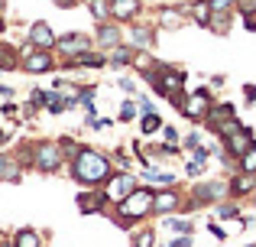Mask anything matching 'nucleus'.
Listing matches in <instances>:
<instances>
[{"instance_id":"obj_46","label":"nucleus","mask_w":256,"mask_h":247,"mask_svg":"<svg viewBox=\"0 0 256 247\" xmlns=\"http://www.w3.org/2000/svg\"><path fill=\"white\" fill-rule=\"evenodd\" d=\"M30 104H32V108H46V88H32Z\"/></svg>"},{"instance_id":"obj_1","label":"nucleus","mask_w":256,"mask_h":247,"mask_svg":"<svg viewBox=\"0 0 256 247\" xmlns=\"http://www.w3.org/2000/svg\"><path fill=\"white\" fill-rule=\"evenodd\" d=\"M114 172H117L114 156L94 150V146H82V150H78V156L68 163V176L75 179L82 189H100V185H104Z\"/></svg>"},{"instance_id":"obj_29","label":"nucleus","mask_w":256,"mask_h":247,"mask_svg":"<svg viewBox=\"0 0 256 247\" xmlns=\"http://www.w3.org/2000/svg\"><path fill=\"white\" fill-rule=\"evenodd\" d=\"M117 121H120V124H133V121H140V104H136V98H126V101L120 104Z\"/></svg>"},{"instance_id":"obj_56","label":"nucleus","mask_w":256,"mask_h":247,"mask_svg":"<svg viewBox=\"0 0 256 247\" xmlns=\"http://www.w3.org/2000/svg\"><path fill=\"white\" fill-rule=\"evenodd\" d=\"M246 247H256V244H246Z\"/></svg>"},{"instance_id":"obj_55","label":"nucleus","mask_w":256,"mask_h":247,"mask_svg":"<svg viewBox=\"0 0 256 247\" xmlns=\"http://www.w3.org/2000/svg\"><path fill=\"white\" fill-rule=\"evenodd\" d=\"M0 247H13V241H0Z\"/></svg>"},{"instance_id":"obj_5","label":"nucleus","mask_w":256,"mask_h":247,"mask_svg":"<svg viewBox=\"0 0 256 247\" xmlns=\"http://www.w3.org/2000/svg\"><path fill=\"white\" fill-rule=\"evenodd\" d=\"M185 82H188V72L185 69H178V65H172V62H159L156 82H152V95L169 98V101H172L175 95L185 91Z\"/></svg>"},{"instance_id":"obj_43","label":"nucleus","mask_w":256,"mask_h":247,"mask_svg":"<svg viewBox=\"0 0 256 247\" xmlns=\"http://www.w3.org/2000/svg\"><path fill=\"white\" fill-rule=\"evenodd\" d=\"M136 104H140V114H156V104H152V98H146L143 91L136 95Z\"/></svg>"},{"instance_id":"obj_37","label":"nucleus","mask_w":256,"mask_h":247,"mask_svg":"<svg viewBox=\"0 0 256 247\" xmlns=\"http://www.w3.org/2000/svg\"><path fill=\"white\" fill-rule=\"evenodd\" d=\"M198 146H204V143H201V133H198V130H188L185 137H182V150H185V153H194Z\"/></svg>"},{"instance_id":"obj_2","label":"nucleus","mask_w":256,"mask_h":247,"mask_svg":"<svg viewBox=\"0 0 256 247\" xmlns=\"http://www.w3.org/2000/svg\"><path fill=\"white\" fill-rule=\"evenodd\" d=\"M152 202H156V189H152V185H136L120 205H114V218H117V224H124V228L130 221H143V218L152 215Z\"/></svg>"},{"instance_id":"obj_27","label":"nucleus","mask_w":256,"mask_h":247,"mask_svg":"<svg viewBox=\"0 0 256 247\" xmlns=\"http://www.w3.org/2000/svg\"><path fill=\"white\" fill-rule=\"evenodd\" d=\"M162 127H166V121L159 117V111L156 114H140V133H143V137H152V133H159Z\"/></svg>"},{"instance_id":"obj_19","label":"nucleus","mask_w":256,"mask_h":247,"mask_svg":"<svg viewBox=\"0 0 256 247\" xmlns=\"http://www.w3.org/2000/svg\"><path fill=\"white\" fill-rule=\"evenodd\" d=\"M140 13H143V4H140V0H110V20L120 23V26L140 20Z\"/></svg>"},{"instance_id":"obj_47","label":"nucleus","mask_w":256,"mask_h":247,"mask_svg":"<svg viewBox=\"0 0 256 247\" xmlns=\"http://www.w3.org/2000/svg\"><path fill=\"white\" fill-rule=\"evenodd\" d=\"M194 244V237L192 234H178L175 241H169V244H162V247H192Z\"/></svg>"},{"instance_id":"obj_35","label":"nucleus","mask_w":256,"mask_h":247,"mask_svg":"<svg viewBox=\"0 0 256 247\" xmlns=\"http://www.w3.org/2000/svg\"><path fill=\"white\" fill-rule=\"evenodd\" d=\"M162 224H166L169 231H175V234H192V231H194V224L188 221V218H172V215H169Z\"/></svg>"},{"instance_id":"obj_48","label":"nucleus","mask_w":256,"mask_h":247,"mask_svg":"<svg viewBox=\"0 0 256 247\" xmlns=\"http://www.w3.org/2000/svg\"><path fill=\"white\" fill-rule=\"evenodd\" d=\"M107 127H114V121H110V117H94L91 130H107Z\"/></svg>"},{"instance_id":"obj_44","label":"nucleus","mask_w":256,"mask_h":247,"mask_svg":"<svg viewBox=\"0 0 256 247\" xmlns=\"http://www.w3.org/2000/svg\"><path fill=\"white\" fill-rule=\"evenodd\" d=\"M237 13L240 17H256V0H237Z\"/></svg>"},{"instance_id":"obj_24","label":"nucleus","mask_w":256,"mask_h":247,"mask_svg":"<svg viewBox=\"0 0 256 247\" xmlns=\"http://www.w3.org/2000/svg\"><path fill=\"white\" fill-rule=\"evenodd\" d=\"M133 56H136V49L124 43V46H117V49L107 52V65H110V69H130V65H133Z\"/></svg>"},{"instance_id":"obj_41","label":"nucleus","mask_w":256,"mask_h":247,"mask_svg":"<svg viewBox=\"0 0 256 247\" xmlns=\"http://www.w3.org/2000/svg\"><path fill=\"white\" fill-rule=\"evenodd\" d=\"M214 215H218V218H237L240 215V205L237 202H224V205L214 208Z\"/></svg>"},{"instance_id":"obj_21","label":"nucleus","mask_w":256,"mask_h":247,"mask_svg":"<svg viewBox=\"0 0 256 247\" xmlns=\"http://www.w3.org/2000/svg\"><path fill=\"white\" fill-rule=\"evenodd\" d=\"M230 117H237V108H234L230 101H214V108H211V114H208V121H204V127L208 130H218L220 124H227Z\"/></svg>"},{"instance_id":"obj_8","label":"nucleus","mask_w":256,"mask_h":247,"mask_svg":"<svg viewBox=\"0 0 256 247\" xmlns=\"http://www.w3.org/2000/svg\"><path fill=\"white\" fill-rule=\"evenodd\" d=\"M20 69L30 72V75H46V72L58 69L56 52L52 49H36L32 43H23V49H20Z\"/></svg>"},{"instance_id":"obj_26","label":"nucleus","mask_w":256,"mask_h":247,"mask_svg":"<svg viewBox=\"0 0 256 247\" xmlns=\"http://www.w3.org/2000/svg\"><path fill=\"white\" fill-rule=\"evenodd\" d=\"M13 69H20V52L0 39V72H13Z\"/></svg>"},{"instance_id":"obj_10","label":"nucleus","mask_w":256,"mask_h":247,"mask_svg":"<svg viewBox=\"0 0 256 247\" xmlns=\"http://www.w3.org/2000/svg\"><path fill=\"white\" fill-rule=\"evenodd\" d=\"M104 65H107V52L94 46V49L78 52L75 59H65L58 69H65V72H82V69H84V72H98V69H104Z\"/></svg>"},{"instance_id":"obj_17","label":"nucleus","mask_w":256,"mask_h":247,"mask_svg":"<svg viewBox=\"0 0 256 247\" xmlns=\"http://www.w3.org/2000/svg\"><path fill=\"white\" fill-rule=\"evenodd\" d=\"M227 189H230L234 202H240V198H246V195H256V172L237 169L230 179H227Z\"/></svg>"},{"instance_id":"obj_14","label":"nucleus","mask_w":256,"mask_h":247,"mask_svg":"<svg viewBox=\"0 0 256 247\" xmlns=\"http://www.w3.org/2000/svg\"><path fill=\"white\" fill-rule=\"evenodd\" d=\"M220 146H224V153H227V156L240 159L244 153H250L253 146H256V133H253L250 127L244 124V127H240L237 133H230V137H224V140H220Z\"/></svg>"},{"instance_id":"obj_22","label":"nucleus","mask_w":256,"mask_h":247,"mask_svg":"<svg viewBox=\"0 0 256 247\" xmlns=\"http://www.w3.org/2000/svg\"><path fill=\"white\" fill-rule=\"evenodd\" d=\"M140 179H143V182H150L152 189H166V185H178V176H175V172H162V169H156V166H146L143 172H140Z\"/></svg>"},{"instance_id":"obj_34","label":"nucleus","mask_w":256,"mask_h":247,"mask_svg":"<svg viewBox=\"0 0 256 247\" xmlns=\"http://www.w3.org/2000/svg\"><path fill=\"white\" fill-rule=\"evenodd\" d=\"M58 150H62V156H65V166H68L72 159L78 156L82 143H78V140H72V137H58Z\"/></svg>"},{"instance_id":"obj_25","label":"nucleus","mask_w":256,"mask_h":247,"mask_svg":"<svg viewBox=\"0 0 256 247\" xmlns=\"http://www.w3.org/2000/svg\"><path fill=\"white\" fill-rule=\"evenodd\" d=\"M188 17H192V23H198L201 30H208V26H211V4H208V0H192V4H188Z\"/></svg>"},{"instance_id":"obj_38","label":"nucleus","mask_w":256,"mask_h":247,"mask_svg":"<svg viewBox=\"0 0 256 247\" xmlns=\"http://www.w3.org/2000/svg\"><path fill=\"white\" fill-rule=\"evenodd\" d=\"M240 127H244V124H240L237 117H230V121H227V124H220L218 130H214V137H218V140H224V137H230V133H237Z\"/></svg>"},{"instance_id":"obj_15","label":"nucleus","mask_w":256,"mask_h":247,"mask_svg":"<svg viewBox=\"0 0 256 247\" xmlns=\"http://www.w3.org/2000/svg\"><path fill=\"white\" fill-rule=\"evenodd\" d=\"M94 46L104 52L117 49V46H124V26L114 23V20H107V23H98V30H94Z\"/></svg>"},{"instance_id":"obj_7","label":"nucleus","mask_w":256,"mask_h":247,"mask_svg":"<svg viewBox=\"0 0 256 247\" xmlns=\"http://www.w3.org/2000/svg\"><path fill=\"white\" fill-rule=\"evenodd\" d=\"M136 185H140V176H136L133 169H117L104 185H100V192H104V198H107V208L120 205L133 189H136Z\"/></svg>"},{"instance_id":"obj_4","label":"nucleus","mask_w":256,"mask_h":247,"mask_svg":"<svg viewBox=\"0 0 256 247\" xmlns=\"http://www.w3.org/2000/svg\"><path fill=\"white\" fill-rule=\"evenodd\" d=\"M230 198V189H227V179H204V182H194L192 192L185 198V208L182 211H198V208H208V205H218Z\"/></svg>"},{"instance_id":"obj_40","label":"nucleus","mask_w":256,"mask_h":247,"mask_svg":"<svg viewBox=\"0 0 256 247\" xmlns=\"http://www.w3.org/2000/svg\"><path fill=\"white\" fill-rule=\"evenodd\" d=\"M237 169H244V172H256V146L250 153H244V156L237 159Z\"/></svg>"},{"instance_id":"obj_49","label":"nucleus","mask_w":256,"mask_h":247,"mask_svg":"<svg viewBox=\"0 0 256 247\" xmlns=\"http://www.w3.org/2000/svg\"><path fill=\"white\" fill-rule=\"evenodd\" d=\"M208 231H211V234L218 237V241H224V237H227V231L220 228V224H214V221H208Z\"/></svg>"},{"instance_id":"obj_45","label":"nucleus","mask_w":256,"mask_h":247,"mask_svg":"<svg viewBox=\"0 0 256 247\" xmlns=\"http://www.w3.org/2000/svg\"><path fill=\"white\" fill-rule=\"evenodd\" d=\"M159 133H162V143H182L178 130H175L172 124H166V127H162V130H159Z\"/></svg>"},{"instance_id":"obj_36","label":"nucleus","mask_w":256,"mask_h":247,"mask_svg":"<svg viewBox=\"0 0 256 247\" xmlns=\"http://www.w3.org/2000/svg\"><path fill=\"white\" fill-rule=\"evenodd\" d=\"M204 159H194V156H188L185 159V176H192V179H201V176H204Z\"/></svg>"},{"instance_id":"obj_42","label":"nucleus","mask_w":256,"mask_h":247,"mask_svg":"<svg viewBox=\"0 0 256 247\" xmlns=\"http://www.w3.org/2000/svg\"><path fill=\"white\" fill-rule=\"evenodd\" d=\"M117 85H120V88L126 91V98H136V95H140V85L133 82L130 75H120V82H117Z\"/></svg>"},{"instance_id":"obj_30","label":"nucleus","mask_w":256,"mask_h":247,"mask_svg":"<svg viewBox=\"0 0 256 247\" xmlns=\"http://www.w3.org/2000/svg\"><path fill=\"white\" fill-rule=\"evenodd\" d=\"M46 111H49L52 117H58V114H65V111H68V104L58 98L56 88H46Z\"/></svg>"},{"instance_id":"obj_12","label":"nucleus","mask_w":256,"mask_h":247,"mask_svg":"<svg viewBox=\"0 0 256 247\" xmlns=\"http://www.w3.org/2000/svg\"><path fill=\"white\" fill-rule=\"evenodd\" d=\"M124 43L133 46V49H152L156 43V23H143V20H133L126 23V33H124Z\"/></svg>"},{"instance_id":"obj_20","label":"nucleus","mask_w":256,"mask_h":247,"mask_svg":"<svg viewBox=\"0 0 256 247\" xmlns=\"http://www.w3.org/2000/svg\"><path fill=\"white\" fill-rule=\"evenodd\" d=\"M23 172H26V166L16 159V153H13V150H4V153H0V182L13 185V182H20V179H23Z\"/></svg>"},{"instance_id":"obj_54","label":"nucleus","mask_w":256,"mask_h":247,"mask_svg":"<svg viewBox=\"0 0 256 247\" xmlns=\"http://www.w3.org/2000/svg\"><path fill=\"white\" fill-rule=\"evenodd\" d=\"M6 30V20H4V13H0V33H4Z\"/></svg>"},{"instance_id":"obj_50","label":"nucleus","mask_w":256,"mask_h":247,"mask_svg":"<svg viewBox=\"0 0 256 247\" xmlns=\"http://www.w3.org/2000/svg\"><path fill=\"white\" fill-rule=\"evenodd\" d=\"M244 98L250 104H256V85H244Z\"/></svg>"},{"instance_id":"obj_51","label":"nucleus","mask_w":256,"mask_h":247,"mask_svg":"<svg viewBox=\"0 0 256 247\" xmlns=\"http://www.w3.org/2000/svg\"><path fill=\"white\" fill-rule=\"evenodd\" d=\"M13 95H16V88H10V85H0V98H4V101H10Z\"/></svg>"},{"instance_id":"obj_32","label":"nucleus","mask_w":256,"mask_h":247,"mask_svg":"<svg viewBox=\"0 0 256 247\" xmlns=\"http://www.w3.org/2000/svg\"><path fill=\"white\" fill-rule=\"evenodd\" d=\"M130 247H156V231H152V228H136V231H133Z\"/></svg>"},{"instance_id":"obj_31","label":"nucleus","mask_w":256,"mask_h":247,"mask_svg":"<svg viewBox=\"0 0 256 247\" xmlns=\"http://www.w3.org/2000/svg\"><path fill=\"white\" fill-rule=\"evenodd\" d=\"M156 65H159V62H156V59L150 56V49H140L136 56H133V69H136L140 75H146V72H152Z\"/></svg>"},{"instance_id":"obj_18","label":"nucleus","mask_w":256,"mask_h":247,"mask_svg":"<svg viewBox=\"0 0 256 247\" xmlns=\"http://www.w3.org/2000/svg\"><path fill=\"white\" fill-rule=\"evenodd\" d=\"M75 205H78V211H82V215H104V211H107V198H104V192H100V189L78 192Z\"/></svg>"},{"instance_id":"obj_52","label":"nucleus","mask_w":256,"mask_h":247,"mask_svg":"<svg viewBox=\"0 0 256 247\" xmlns=\"http://www.w3.org/2000/svg\"><path fill=\"white\" fill-rule=\"evenodd\" d=\"M244 26H246L250 33H256V17H244Z\"/></svg>"},{"instance_id":"obj_28","label":"nucleus","mask_w":256,"mask_h":247,"mask_svg":"<svg viewBox=\"0 0 256 247\" xmlns=\"http://www.w3.org/2000/svg\"><path fill=\"white\" fill-rule=\"evenodd\" d=\"M84 7L98 23H107V20H110V0H84Z\"/></svg>"},{"instance_id":"obj_16","label":"nucleus","mask_w":256,"mask_h":247,"mask_svg":"<svg viewBox=\"0 0 256 247\" xmlns=\"http://www.w3.org/2000/svg\"><path fill=\"white\" fill-rule=\"evenodd\" d=\"M56 30H52L46 20H36V23H30V30H26V43H32L36 49H52L56 52Z\"/></svg>"},{"instance_id":"obj_53","label":"nucleus","mask_w":256,"mask_h":247,"mask_svg":"<svg viewBox=\"0 0 256 247\" xmlns=\"http://www.w3.org/2000/svg\"><path fill=\"white\" fill-rule=\"evenodd\" d=\"M75 4H82V0H56V7H65V10H68V7H75Z\"/></svg>"},{"instance_id":"obj_57","label":"nucleus","mask_w":256,"mask_h":247,"mask_svg":"<svg viewBox=\"0 0 256 247\" xmlns=\"http://www.w3.org/2000/svg\"><path fill=\"white\" fill-rule=\"evenodd\" d=\"M253 205H256V198H253Z\"/></svg>"},{"instance_id":"obj_11","label":"nucleus","mask_w":256,"mask_h":247,"mask_svg":"<svg viewBox=\"0 0 256 247\" xmlns=\"http://www.w3.org/2000/svg\"><path fill=\"white\" fill-rule=\"evenodd\" d=\"M84 49H94V36H88V33H65V36L56 39V56L62 62L65 59H75Z\"/></svg>"},{"instance_id":"obj_13","label":"nucleus","mask_w":256,"mask_h":247,"mask_svg":"<svg viewBox=\"0 0 256 247\" xmlns=\"http://www.w3.org/2000/svg\"><path fill=\"white\" fill-rule=\"evenodd\" d=\"M185 23H192V17H188V4H162L156 10V26L159 30H182Z\"/></svg>"},{"instance_id":"obj_3","label":"nucleus","mask_w":256,"mask_h":247,"mask_svg":"<svg viewBox=\"0 0 256 247\" xmlns=\"http://www.w3.org/2000/svg\"><path fill=\"white\" fill-rule=\"evenodd\" d=\"M214 91L211 88H194V91H182V95H175L172 98V108L178 111L185 121H192V124H204L208 121V114H211V108H214Z\"/></svg>"},{"instance_id":"obj_6","label":"nucleus","mask_w":256,"mask_h":247,"mask_svg":"<svg viewBox=\"0 0 256 247\" xmlns=\"http://www.w3.org/2000/svg\"><path fill=\"white\" fill-rule=\"evenodd\" d=\"M65 166V156L58 150V140H36L32 143V169L42 172V176H52Z\"/></svg>"},{"instance_id":"obj_23","label":"nucleus","mask_w":256,"mask_h":247,"mask_svg":"<svg viewBox=\"0 0 256 247\" xmlns=\"http://www.w3.org/2000/svg\"><path fill=\"white\" fill-rule=\"evenodd\" d=\"M10 241H13V247H46L42 231H36V228H16Z\"/></svg>"},{"instance_id":"obj_9","label":"nucleus","mask_w":256,"mask_h":247,"mask_svg":"<svg viewBox=\"0 0 256 247\" xmlns=\"http://www.w3.org/2000/svg\"><path fill=\"white\" fill-rule=\"evenodd\" d=\"M185 208V192L178 185H166V189H156V202H152V215H178Z\"/></svg>"},{"instance_id":"obj_39","label":"nucleus","mask_w":256,"mask_h":247,"mask_svg":"<svg viewBox=\"0 0 256 247\" xmlns=\"http://www.w3.org/2000/svg\"><path fill=\"white\" fill-rule=\"evenodd\" d=\"M211 13H237V0H208Z\"/></svg>"},{"instance_id":"obj_33","label":"nucleus","mask_w":256,"mask_h":247,"mask_svg":"<svg viewBox=\"0 0 256 247\" xmlns=\"http://www.w3.org/2000/svg\"><path fill=\"white\" fill-rule=\"evenodd\" d=\"M230 20H234V13H211V26H208V30L224 36V33L230 30Z\"/></svg>"}]
</instances>
